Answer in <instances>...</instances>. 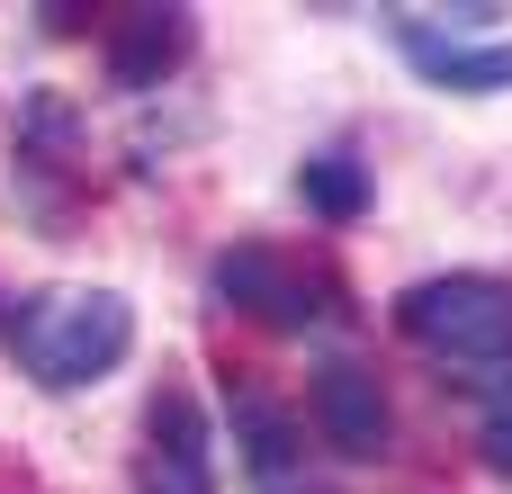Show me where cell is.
<instances>
[{
    "mask_svg": "<svg viewBox=\"0 0 512 494\" xmlns=\"http://www.w3.org/2000/svg\"><path fill=\"white\" fill-rule=\"evenodd\" d=\"M234 441H243L252 477H279V468L297 459V432H288V414H279V405H261V396H243V405H234Z\"/></svg>",
    "mask_w": 512,
    "mask_h": 494,
    "instance_id": "obj_9",
    "label": "cell"
},
{
    "mask_svg": "<svg viewBox=\"0 0 512 494\" xmlns=\"http://www.w3.org/2000/svg\"><path fill=\"white\" fill-rule=\"evenodd\" d=\"M486 468H495V477H512V387L495 396V414H486Z\"/></svg>",
    "mask_w": 512,
    "mask_h": 494,
    "instance_id": "obj_10",
    "label": "cell"
},
{
    "mask_svg": "<svg viewBox=\"0 0 512 494\" xmlns=\"http://www.w3.org/2000/svg\"><path fill=\"white\" fill-rule=\"evenodd\" d=\"M207 288H216V306H234V315H252V324H270V333H306V324H324L333 306V288L324 279H306L288 252H270V243H243V252H225L216 270H207Z\"/></svg>",
    "mask_w": 512,
    "mask_h": 494,
    "instance_id": "obj_3",
    "label": "cell"
},
{
    "mask_svg": "<svg viewBox=\"0 0 512 494\" xmlns=\"http://www.w3.org/2000/svg\"><path fill=\"white\" fill-rule=\"evenodd\" d=\"M396 333L414 351H432L441 369H512V288L486 270H450V279H414L396 297Z\"/></svg>",
    "mask_w": 512,
    "mask_h": 494,
    "instance_id": "obj_2",
    "label": "cell"
},
{
    "mask_svg": "<svg viewBox=\"0 0 512 494\" xmlns=\"http://www.w3.org/2000/svg\"><path fill=\"white\" fill-rule=\"evenodd\" d=\"M189 9H126L117 36H108V81L117 90H162L180 63H189Z\"/></svg>",
    "mask_w": 512,
    "mask_h": 494,
    "instance_id": "obj_6",
    "label": "cell"
},
{
    "mask_svg": "<svg viewBox=\"0 0 512 494\" xmlns=\"http://www.w3.org/2000/svg\"><path fill=\"white\" fill-rule=\"evenodd\" d=\"M297 198H306L315 216H333V225H351V216L369 207V171H360L351 153H315V162L297 171Z\"/></svg>",
    "mask_w": 512,
    "mask_h": 494,
    "instance_id": "obj_8",
    "label": "cell"
},
{
    "mask_svg": "<svg viewBox=\"0 0 512 494\" xmlns=\"http://www.w3.org/2000/svg\"><path fill=\"white\" fill-rule=\"evenodd\" d=\"M306 414H315V441H324L333 459H351V468H378V459L396 450L387 387H378V369H360V360H324Z\"/></svg>",
    "mask_w": 512,
    "mask_h": 494,
    "instance_id": "obj_4",
    "label": "cell"
},
{
    "mask_svg": "<svg viewBox=\"0 0 512 494\" xmlns=\"http://www.w3.org/2000/svg\"><path fill=\"white\" fill-rule=\"evenodd\" d=\"M135 351V306L117 288H36L9 306V360L36 387H90Z\"/></svg>",
    "mask_w": 512,
    "mask_h": 494,
    "instance_id": "obj_1",
    "label": "cell"
},
{
    "mask_svg": "<svg viewBox=\"0 0 512 494\" xmlns=\"http://www.w3.org/2000/svg\"><path fill=\"white\" fill-rule=\"evenodd\" d=\"M405 54L423 81L459 90V99H495L512 90V45H459V36H432V27H405Z\"/></svg>",
    "mask_w": 512,
    "mask_h": 494,
    "instance_id": "obj_7",
    "label": "cell"
},
{
    "mask_svg": "<svg viewBox=\"0 0 512 494\" xmlns=\"http://www.w3.org/2000/svg\"><path fill=\"white\" fill-rule=\"evenodd\" d=\"M144 494H216V432L189 387H162L144 405Z\"/></svg>",
    "mask_w": 512,
    "mask_h": 494,
    "instance_id": "obj_5",
    "label": "cell"
}]
</instances>
